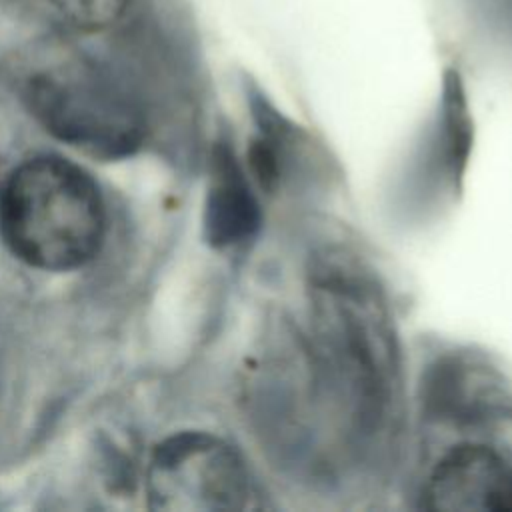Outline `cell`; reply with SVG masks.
Segmentation results:
<instances>
[{
    "mask_svg": "<svg viewBox=\"0 0 512 512\" xmlns=\"http://www.w3.org/2000/svg\"><path fill=\"white\" fill-rule=\"evenodd\" d=\"M26 102L62 142L98 158H122L144 140L146 114L134 88L90 58L52 64L30 76Z\"/></svg>",
    "mask_w": 512,
    "mask_h": 512,
    "instance_id": "3",
    "label": "cell"
},
{
    "mask_svg": "<svg viewBox=\"0 0 512 512\" xmlns=\"http://www.w3.org/2000/svg\"><path fill=\"white\" fill-rule=\"evenodd\" d=\"M262 206L248 172L228 142H218L210 160V182L204 204V236L214 248H238L262 228Z\"/></svg>",
    "mask_w": 512,
    "mask_h": 512,
    "instance_id": "6",
    "label": "cell"
},
{
    "mask_svg": "<svg viewBox=\"0 0 512 512\" xmlns=\"http://www.w3.org/2000/svg\"><path fill=\"white\" fill-rule=\"evenodd\" d=\"M144 494L152 510L168 512L266 508L258 482L234 446L202 430L172 434L152 450Z\"/></svg>",
    "mask_w": 512,
    "mask_h": 512,
    "instance_id": "4",
    "label": "cell"
},
{
    "mask_svg": "<svg viewBox=\"0 0 512 512\" xmlns=\"http://www.w3.org/2000/svg\"><path fill=\"white\" fill-rule=\"evenodd\" d=\"M422 502L440 512H512V462L482 442L456 444L434 464Z\"/></svg>",
    "mask_w": 512,
    "mask_h": 512,
    "instance_id": "5",
    "label": "cell"
},
{
    "mask_svg": "<svg viewBox=\"0 0 512 512\" xmlns=\"http://www.w3.org/2000/svg\"><path fill=\"white\" fill-rule=\"evenodd\" d=\"M106 212L92 176L60 156H34L0 188V236L28 266L50 272L90 262L104 240Z\"/></svg>",
    "mask_w": 512,
    "mask_h": 512,
    "instance_id": "2",
    "label": "cell"
},
{
    "mask_svg": "<svg viewBox=\"0 0 512 512\" xmlns=\"http://www.w3.org/2000/svg\"><path fill=\"white\" fill-rule=\"evenodd\" d=\"M474 146V120L466 86L458 68L442 76L434 122V160L450 190H460Z\"/></svg>",
    "mask_w": 512,
    "mask_h": 512,
    "instance_id": "7",
    "label": "cell"
},
{
    "mask_svg": "<svg viewBox=\"0 0 512 512\" xmlns=\"http://www.w3.org/2000/svg\"><path fill=\"white\" fill-rule=\"evenodd\" d=\"M310 338H304L320 408L364 454L382 442L400 402V350L386 298L352 254L328 248L308 270Z\"/></svg>",
    "mask_w": 512,
    "mask_h": 512,
    "instance_id": "1",
    "label": "cell"
},
{
    "mask_svg": "<svg viewBox=\"0 0 512 512\" xmlns=\"http://www.w3.org/2000/svg\"><path fill=\"white\" fill-rule=\"evenodd\" d=\"M140 0H38L40 8L62 28L100 36L126 24Z\"/></svg>",
    "mask_w": 512,
    "mask_h": 512,
    "instance_id": "8",
    "label": "cell"
}]
</instances>
